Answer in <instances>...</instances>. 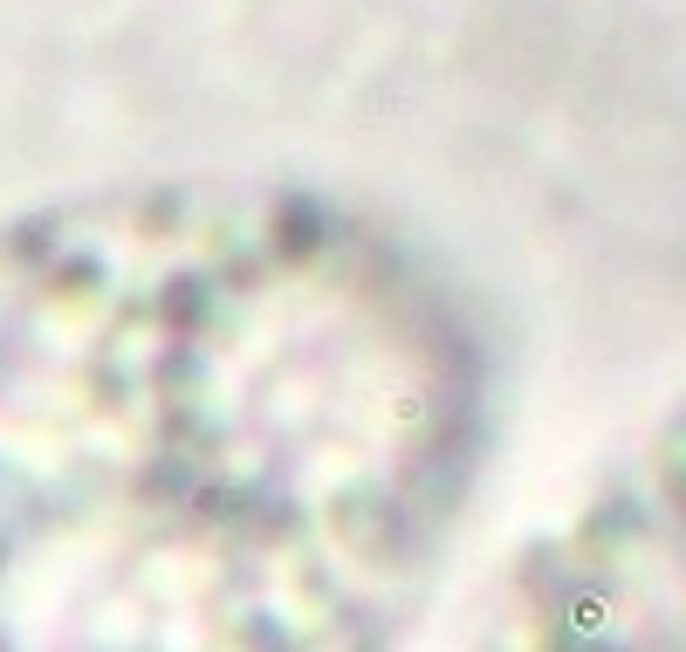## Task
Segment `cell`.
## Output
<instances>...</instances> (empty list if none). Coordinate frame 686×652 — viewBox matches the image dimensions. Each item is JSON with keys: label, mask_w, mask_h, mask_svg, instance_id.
<instances>
[{"label": "cell", "mask_w": 686, "mask_h": 652, "mask_svg": "<svg viewBox=\"0 0 686 652\" xmlns=\"http://www.w3.org/2000/svg\"><path fill=\"white\" fill-rule=\"evenodd\" d=\"M487 453L481 302L343 193L131 179L0 220V652L385 646Z\"/></svg>", "instance_id": "6da1fadb"}]
</instances>
